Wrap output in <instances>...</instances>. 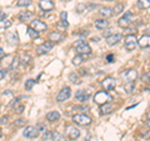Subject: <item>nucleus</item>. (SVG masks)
<instances>
[{
    "mask_svg": "<svg viewBox=\"0 0 150 141\" xmlns=\"http://www.w3.org/2000/svg\"><path fill=\"white\" fill-rule=\"evenodd\" d=\"M8 40H9V43H10L11 45L16 44V43H18V40H19L18 32H15V31H13V32H9V34H8Z\"/></svg>",
    "mask_w": 150,
    "mask_h": 141,
    "instance_id": "nucleus-23",
    "label": "nucleus"
},
{
    "mask_svg": "<svg viewBox=\"0 0 150 141\" xmlns=\"http://www.w3.org/2000/svg\"><path fill=\"white\" fill-rule=\"evenodd\" d=\"M112 100V97L108 94V91H98L95 95H94V102L98 105H103L106 104V102H110Z\"/></svg>",
    "mask_w": 150,
    "mask_h": 141,
    "instance_id": "nucleus-2",
    "label": "nucleus"
},
{
    "mask_svg": "<svg viewBox=\"0 0 150 141\" xmlns=\"http://www.w3.org/2000/svg\"><path fill=\"white\" fill-rule=\"evenodd\" d=\"M106 61H108V63H112V61H114V55H112V54L108 55V56H106Z\"/></svg>",
    "mask_w": 150,
    "mask_h": 141,
    "instance_id": "nucleus-47",
    "label": "nucleus"
},
{
    "mask_svg": "<svg viewBox=\"0 0 150 141\" xmlns=\"http://www.w3.org/2000/svg\"><path fill=\"white\" fill-rule=\"evenodd\" d=\"M101 85H103V87H104V90H105V91H110V90H112V89H115V86H116V81H115V79H114V78L109 76V78H105L104 80H103Z\"/></svg>",
    "mask_w": 150,
    "mask_h": 141,
    "instance_id": "nucleus-10",
    "label": "nucleus"
},
{
    "mask_svg": "<svg viewBox=\"0 0 150 141\" xmlns=\"http://www.w3.org/2000/svg\"><path fill=\"white\" fill-rule=\"evenodd\" d=\"M36 128H38V130H39V131H43V133H45V131H46V126L44 124H39Z\"/></svg>",
    "mask_w": 150,
    "mask_h": 141,
    "instance_id": "nucleus-42",
    "label": "nucleus"
},
{
    "mask_svg": "<svg viewBox=\"0 0 150 141\" xmlns=\"http://www.w3.org/2000/svg\"><path fill=\"white\" fill-rule=\"evenodd\" d=\"M1 97H3V100L5 101L6 104L9 102V100H14V95H13V92L10 90H5V91H4Z\"/></svg>",
    "mask_w": 150,
    "mask_h": 141,
    "instance_id": "nucleus-25",
    "label": "nucleus"
},
{
    "mask_svg": "<svg viewBox=\"0 0 150 141\" xmlns=\"http://www.w3.org/2000/svg\"><path fill=\"white\" fill-rule=\"evenodd\" d=\"M121 39H123V35H121V34H112V35L106 37V44L112 46V45L118 44Z\"/></svg>",
    "mask_w": 150,
    "mask_h": 141,
    "instance_id": "nucleus-15",
    "label": "nucleus"
},
{
    "mask_svg": "<svg viewBox=\"0 0 150 141\" xmlns=\"http://www.w3.org/2000/svg\"><path fill=\"white\" fill-rule=\"evenodd\" d=\"M143 80H144V81H149V82H150V71H149L148 74H145V75H144V76H143Z\"/></svg>",
    "mask_w": 150,
    "mask_h": 141,
    "instance_id": "nucleus-48",
    "label": "nucleus"
},
{
    "mask_svg": "<svg viewBox=\"0 0 150 141\" xmlns=\"http://www.w3.org/2000/svg\"><path fill=\"white\" fill-rule=\"evenodd\" d=\"M0 137H1V130H0Z\"/></svg>",
    "mask_w": 150,
    "mask_h": 141,
    "instance_id": "nucleus-53",
    "label": "nucleus"
},
{
    "mask_svg": "<svg viewBox=\"0 0 150 141\" xmlns=\"http://www.w3.org/2000/svg\"><path fill=\"white\" fill-rule=\"evenodd\" d=\"M5 19H6V14L0 11V20H5Z\"/></svg>",
    "mask_w": 150,
    "mask_h": 141,
    "instance_id": "nucleus-49",
    "label": "nucleus"
},
{
    "mask_svg": "<svg viewBox=\"0 0 150 141\" xmlns=\"http://www.w3.org/2000/svg\"><path fill=\"white\" fill-rule=\"evenodd\" d=\"M39 6L43 9L45 13L46 11H51L55 8L53 0H40V1H39Z\"/></svg>",
    "mask_w": 150,
    "mask_h": 141,
    "instance_id": "nucleus-14",
    "label": "nucleus"
},
{
    "mask_svg": "<svg viewBox=\"0 0 150 141\" xmlns=\"http://www.w3.org/2000/svg\"><path fill=\"white\" fill-rule=\"evenodd\" d=\"M67 18H68V13L67 11L60 13V20H67Z\"/></svg>",
    "mask_w": 150,
    "mask_h": 141,
    "instance_id": "nucleus-44",
    "label": "nucleus"
},
{
    "mask_svg": "<svg viewBox=\"0 0 150 141\" xmlns=\"http://www.w3.org/2000/svg\"><path fill=\"white\" fill-rule=\"evenodd\" d=\"M33 16H34V13H31V11H29V10H24V11L19 13L18 19H19L20 21H26V20H30Z\"/></svg>",
    "mask_w": 150,
    "mask_h": 141,
    "instance_id": "nucleus-17",
    "label": "nucleus"
},
{
    "mask_svg": "<svg viewBox=\"0 0 150 141\" xmlns=\"http://www.w3.org/2000/svg\"><path fill=\"white\" fill-rule=\"evenodd\" d=\"M138 44L142 49H145V48H149L150 46V35H143L140 39L138 40Z\"/></svg>",
    "mask_w": 150,
    "mask_h": 141,
    "instance_id": "nucleus-16",
    "label": "nucleus"
},
{
    "mask_svg": "<svg viewBox=\"0 0 150 141\" xmlns=\"http://www.w3.org/2000/svg\"><path fill=\"white\" fill-rule=\"evenodd\" d=\"M8 120H9V116H6V115L3 116L1 119H0V125H1V126L3 125H6L8 124Z\"/></svg>",
    "mask_w": 150,
    "mask_h": 141,
    "instance_id": "nucleus-40",
    "label": "nucleus"
},
{
    "mask_svg": "<svg viewBox=\"0 0 150 141\" xmlns=\"http://www.w3.org/2000/svg\"><path fill=\"white\" fill-rule=\"evenodd\" d=\"M70 96H71V89H70L69 86H65L58 94V96H56V101H58V102H63L65 100H68Z\"/></svg>",
    "mask_w": 150,
    "mask_h": 141,
    "instance_id": "nucleus-5",
    "label": "nucleus"
},
{
    "mask_svg": "<svg viewBox=\"0 0 150 141\" xmlns=\"http://www.w3.org/2000/svg\"><path fill=\"white\" fill-rule=\"evenodd\" d=\"M13 25V23L10 20H0V31L6 30L8 27H10Z\"/></svg>",
    "mask_w": 150,
    "mask_h": 141,
    "instance_id": "nucleus-27",
    "label": "nucleus"
},
{
    "mask_svg": "<svg viewBox=\"0 0 150 141\" xmlns=\"http://www.w3.org/2000/svg\"><path fill=\"white\" fill-rule=\"evenodd\" d=\"M49 39H50V41H53V43H59V41H62L64 39V35L58 31H54L49 35Z\"/></svg>",
    "mask_w": 150,
    "mask_h": 141,
    "instance_id": "nucleus-22",
    "label": "nucleus"
},
{
    "mask_svg": "<svg viewBox=\"0 0 150 141\" xmlns=\"http://www.w3.org/2000/svg\"><path fill=\"white\" fill-rule=\"evenodd\" d=\"M90 97V92L88 90H78L75 92V100H78L79 102H85L86 100H89Z\"/></svg>",
    "mask_w": 150,
    "mask_h": 141,
    "instance_id": "nucleus-12",
    "label": "nucleus"
},
{
    "mask_svg": "<svg viewBox=\"0 0 150 141\" xmlns=\"http://www.w3.org/2000/svg\"><path fill=\"white\" fill-rule=\"evenodd\" d=\"M73 121L76 125H81V126H88L91 124V119L85 114H76L73 116Z\"/></svg>",
    "mask_w": 150,
    "mask_h": 141,
    "instance_id": "nucleus-3",
    "label": "nucleus"
},
{
    "mask_svg": "<svg viewBox=\"0 0 150 141\" xmlns=\"http://www.w3.org/2000/svg\"><path fill=\"white\" fill-rule=\"evenodd\" d=\"M46 120L50 123H56L58 120H60V114L58 111H50L46 114Z\"/></svg>",
    "mask_w": 150,
    "mask_h": 141,
    "instance_id": "nucleus-18",
    "label": "nucleus"
},
{
    "mask_svg": "<svg viewBox=\"0 0 150 141\" xmlns=\"http://www.w3.org/2000/svg\"><path fill=\"white\" fill-rule=\"evenodd\" d=\"M148 117H149V119H150V111L148 112Z\"/></svg>",
    "mask_w": 150,
    "mask_h": 141,
    "instance_id": "nucleus-52",
    "label": "nucleus"
},
{
    "mask_svg": "<svg viewBox=\"0 0 150 141\" xmlns=\"http://www.w3.org/2000/svg\"><path fill=\"white\" fill-rule=\"evenodd\" d=\"M30 26L33 27V29H35L36 31H39V32L45 31L46 29H48V25H46L45 23H43L41 20H31Z\"/></svg>",
    "mask_w": 150,
    "mask_h": 141,
    "instance_id": "nucleus-13",
    "label": "nucleus"
},
{
    "mask_svg": "<svg viewBox=\"0 0 150 141\" xmlns=\"http://www.w3.org/2000/svg\"><path fill=\"white\" fill-rule=\"evenodd\" d=\"M34 85H35V80L34 79H29V80H26L25 81V89L26 90H31Z\"/></svg>",
    "mask_w": 150,
    "mask_h": 141,
    "instance_id": "nucleus-31",
    "label": "nucleus"
},
{
    "mask_svg": "<svg viewBox=\"0 0 150 141\" xmlns=\"http://www.w3.org/2000/svg\"><path fill=\"white\" fill-rule=\"evenodd\" d=\"M131 13L130 11H126L125 13V15H123L120 19H119V21H118V24L120 27H124V29H126V27H129V25L131 24Z\"/></svg>",
    "mask_w": 150,
    "mask_h": 141,
    "instance_id": "nucleus-9",
    "label": "nucleus"
},
{
    "mask_svg": "<svg viewBox=\"0 0 150 141\" xmlns=\"http://www.w3.org/2000/svg\"><path fill=\"white\" fill-rule=\"evenodd\" d=\"M84 55L81 54H78L76 56H74V59H73V64L75 65V66H78V65H80L83 61H84Z\"/></svg>",
    "mask_w": 150,
    "mask_h": 141,
    "instance_id": "nucleus-29",
    "label": "nucleus"
},
{
    "mask_svg": "<svg viewBox=\"0 0 150 141\" xmlns=\"http://www.w3.org/2000/svg\"><path fill=\"white\" fill-rule=\"evenodd\" d=\"M110 35H112V29H110V27H106L105 31H103V36L108 37V36H110Z\"/></svg>",
    "mask_w": 150,
    "mask_h": 141,
    "instance_id": "nucleus-39",
    "label": "nucleus"
},
{
    "mask_svg": "<svg viewBox=\"0 0 150 141\" xmlns=\"http://www.w3.org/2000/svg\"><path fill=\"white\" fill-rule=\"evenodd\" d=\"M75 46V50H76L78 54H81V55H88L91 53V48L88 43H85L84 40H76L74 43Z\"/></svg>",
    "mask_w": 150,
    "mask_h": 141,
    "instance_id": "nucleus-1",
    "label": "nucleus"
},
{
    "mask_svg": "<svg viewBox=\"0 0 150 141\" xmlns=\"http://www.w3.org/2000/svg\"><path fill=\"white\" fill-rule=\"evenodd\" d=\"M53 137L55 139V141H68L64 136H62L59 133H53Z\"/></svg>",
    "mask_w": 150,
    "mask_h": 141,
    "instance_id": "nucleus-36",
    "label": "nucleus"
},
{
    "mask_svg": "<svg viewBox=\"0 0 150 141\" xmlns=\"http://www.w3.org/2000/svg\"><path fill=\"white\" fill-rule=\"evenodd\" d=\"M54 48V43L53 41H45V43L40 44L39 46L36 48V53L39 55H43V54H46Z\"/></svg>",
    "mask_w": 150,
    "mask_h": 141,
    "instance_id": "nucleus-6",
    "label": "nucleus"
},
{
    "mask_svg": "<svg viewBox=\"0 0 150 141\" xmlns=\"http://www.w3.org/2000/svg\"><path fill=\"white\" fill-rule=\"evenodd\" d=\"M99 14L100 15L104 18V19H109V18H111L112 15H114V10L112 9H110V8H101L100 9V11H99Z\"/></svg>",
    "mask_w": 150,
    "mask_h": 141,
    "instance_id": "nucleus-20",
    "label": "nucleus"
},
{
    "mask_svg": "<svg viewBox=\"0 0 150 141\" xmlns=\"http://www.w3.org/2000/svg\"><path fill=\"white\" fill-rule=\"evenodd\" d=\"M114 14H120L121 11L124 10V4H121V3H119V4H115V6H114Z\"/></svg>",
    "mask_w": 150,
    "mask_h": 141,
    "instance_id": "nucleus-30",
    "label": "nucleus"
},
{
    "mask_svg": "<svg viewBox=\"0 0 150 141\" xmlns=\"http://www.w3.org/2000/svg\"><path fill=\"white\" fill-rule=\"evenodd\" d=\"M86 6L85 5H83V4H79V5L76 6V11L79 13V14H80V13H83V10H81V9H85Z\"/></svg>",
    "mask_w": 150,
    "mask_h": 141,
    "instance_id": "nucleus-45",
    "label": "nucleus"
},
{
    "mask_svg": "<svg viewBox=\"0 0 150 141\" xmlns=\"http://www.w3.org/2000/svg\"><path fill=\"white\" fill-rule=\"evenodd\" d=\"M69 79L70 80H71V81L74 82V84H80L81 81H80V80H79V78H78V75H75L74 73H71V74H70L69 75Z\"/></svg>",
    "mask_w": 150,
    "mask_h": 141,
    "instance_id": "nucleus-35",
    "label": "nucleus"
},
{
    "mask_svg": "<svg viewBox=\"0 0 150 141\" xmlns=\"http://www.w3.org/2000/svg\"><path fill=\"white\" fill-rule=\"evenodd\" d=\"M51 139H53V133H50V131L46 130L45 133H44V135H43V140L44 141H48V140H51Z\"/></svg>",
    "mask_w": 150,
    "mask_h": 141,
    "instance_id": "nucleus-37",
    "label": "nucleus"
},
{
    "mask_svg": "<svg viewBox=\"0 0 150 141\" xmlns=\"http://www.w3.org/2000/svg\"><path fill=\"white\" fill-rule=\"evenodd\" d=\"M145 125H146L148 128H150V119H149V120H146V121H145Z\"/></svg>",
    "mask_w": 150,
    "mask_h": 141,
    "instance_id": "nucleus-51",
    "label": "nucleus"
},
{
    "mask_svg": "<svg viewBox=\"0 0 150 141\" xmlns=\"http://www.w3.org/2000/svg\"><path fill=\"white\" fill-rule=\"evenodd\" d=\"M74 110H79V111H84V110H88V107L86 106H75L74 107Z\"/></svg>",
    "mask_w": 150,
    "mask_h": 141,
    "instance_id": "nucleus-46",
    "label": "nucleus"
},
{
    "mask_svg": "<svg viewBox=\"0 0 150 141\" xmlns=\"http://www.w3.org/2000/svg\"><path fill=\"white\" fill-rule=\"evenodd\" d=\"M65 134H67V136L69 139L75 140V139H78L79 136H80V130H79L78 128H75V126H73V125H70V126H67V129H65Z\"/></svg>",
    "mask_w": 150,
    "mask_h": 141,
    "instance_id": "nucleus-8",
    "label": "nucleus"
},
{
    "mask_svg": "<svg viewBox=\"0 0 150 141\" xmlns=\"http://www.w3.org/2000/svg\"><path fill=\"white\" fill-rule=\"evenodd\" d=\"M4 55H5V53H4V50L0 48V59H3V58H4Z\"/></svg>",
    "mask_w": 150,
    "mask_h": 141,
    "instance_id": "nucleus-50",
    "label": "nucleus"
},
{
    "mask_svg": "<svg viewBox=\"0 0 150 141\" xmlns=\"http://www.w3.org/2000/svg\"><path fill=\"white\" fill-rule=\"evenodd\" d=\"M39 133L40 131L38 130L36 126H26L25 130L23 131V135H24V137H26V139H35L39 136Z\"/></svg>",
    "mask_w": 150,
    "mask_h": 141,
    "instance_id": "nucleus-4",
    "label": "nucleus"
},
{
    "mask_svg": "<svg viewBox=\"0 0 150 141\" xmlns=\"http://www.w3.org/2000/svg\"><path fill=\"white\" fill-rule=\"evenodd\" d=\"M5 76H6V70L5 69H1V70H0V80H3Z\"/></svg>",
    "mask_w": 150,
    "mask_h": 141,
    "instance_id": "nucleus-43",
    "label": "nucleus"
},
{
    "mask_svg": "<svg viewBox=\"0 0 150 141\" xmlns=\"http://www.w3.org/2000/svg\"><path fill=\"white\" fill-rule=\"evenodd\" d=\"M14 111H15L16 114H21V112L24 111V105H23V104H18V102H16V104L14 105Z\"/></svg>",
    "mask_w": 150,
    "mask_h": 141,
    "instance_id": "nucleus-33",
    "label": "nucleus"
},
{
    "mask_svg": "<svg viewBox=\"0 0 150 141\" xmlns=\"http://www.w3.org/2000/svg\"><path fill=\"white\" fill-rule=\"evenodd\" d=\"M111 111H112V105L110 104V102H106V104L100 105V114L101 115H108V114H110Z\"/></svg>",
    "mask_w": 150,
    "mask_h": 141,
    "instance_id": "nucleus-21",
    "label": "nucleus"
},
{
    "mask_svg": "<svg viewBox=\"0 0 150 141\" xmlns=\"http://www.w3.org/2000/svg\"><path fill=\"white\" fill-rule=\"evenodd\" d=\"M69 26V23L67 21V20H60L59 23H58V27L60 30H64L65 27H68Z\"/></svg>",
    "mask_w": 150,
    "mask_h": 141,
    "instance_id": "nucleus-34",
    "label": "nucleus"
},
{
    "mask_svg": "<svg viewBox=\"0 0 150 141\" xmlns=\"http://www.w3.org/2000/svg\"><path fill=\"white\" fill-rule=\"evenodd\" d=\"M28 35H29L31 39H36V37H39V31H36L35 29H33L31 26L28 27Z\"/></svg>",
    "mask_w": 150,
    "mask_h": 141,
    "instance_id": "nucleus-28",
    "label": "nucleus"
},
{
    "mask_svg": "<svg viewBox=\"0 0 150 141\" xmlns=\"http://www.w3.org/2000/svg\"><path fill=\"white\" fill-rule=\"evenodd\" d=\"M25 123H26V120H25V119H19V121H15V123H14V125L20 126V125H24Z\"/></svg>",
    "mask_w": 150,
    "mask_h": 141,
    "instance_id": "nucleus-41",
    "label": "nucleus"
},
{
    "mask_svg": "<svg viewBox=\"0 0 150 141\" xmlns=\"http://www.w3.org/2000/svg\"><path fill=\"white\" fill-rule=\"evenodd\" d=\"M95 27L99 30H105L108 26H109V23H108L106 19H99V20H95Z\"/></svg>",
    "mask_w": 150,
    "mask_h": 141,
    "instance_id": "nucleus-19",
    "label": "nucleus"
},
{
    "mask_svg": "<svg viewBox=\"0 0 150 141\" xmlns=\"http://www.w3.org/2000/svg\"><path fill=\"white\" fill-rule=\"evenodd\" d=\"M13 60H14V56H13V55H5V58H3V61H1V63H3V65H4L5 68L10 69Z\"/></svg>",
    "mask_w": 150,
    "mask_h": 141,
    "instance_id": "nucleus-24",
    "label": "nucleus"
},
{
    "mask_svg": "<svg viewBox=\"0 0 150 141\" xmlns=\"http://www.w3.org/2000/svg\"><path fill=\"white\" fill-rule=\"evenodd\" d=\"M19 64H20V59H19V58H14L13 63H11V66H10V70H14V69H16Z\"/></svg>",
    "mask_w": 150,
    "mask_h": 141,
    "instance_id": "nucleus-38",
    "label": "nucleus"
},
{
    "mask_svg": "<svg viewBox=\"0 0 150 141\" xmlns=\"http://www.w3.org/2000/svg\"><path fill=\"white\" fill-rule=\"evenodd\" d=\"M137 44H138V39H137V36H135L134 34L125 36V48L128 49L129 51L134 50L135 46H137Z\"/></svg>",
    "mask_w": 150,
    "mask_h": 141,
    "instance_id": "nucleus-7",
    "label": "nucleus"
},
{
    "mask_svg": "<svg viewBox=\"0 0 150 141\" xmlns=\"http://www.w3.org/2000/svg\"><path fill=\"white\" fill-rule=\"evenodd\" d=\"M124 76H125V81L128 84H134V81L138 79V71L134 69H129L124 73Z\"/></svg>",
    "mask_w": 150,
    "mask_h": 141,
    "instance_id": "nucleus-11",
    "label": "nucleus"
},
{
    "mask_svg": "<svg viewBox=\"0 0 150 141\" xmlns=\"http://www.w3.org/2000/svg\"><path fill=\"white\" fill-rule=\"evenodd\" d=\"M137 6L139 9H148L150 8V0H138Z\"/></svg>",
    "mask_w": 150,
    "mask_h": 141,
    "instance_id": "nucleus-26",
    "label": "nucleus"
},
{
    "mask_svg": "<svg viewBox=\"0 0 150 141\" xmlns=\"http://www.w3.org/2000/svg\"><path fill=\"white\" fill-rule=\"evenodd\" d=\"M30 4H31V0H19L16 3V5L19 8H23V6H29Z\"/></svg>",
    "mask_w": 150,
    "mask_h": 141,
    "instance_id": "nucleus-32",
    "label": "nucleus"
}]
</instances>
